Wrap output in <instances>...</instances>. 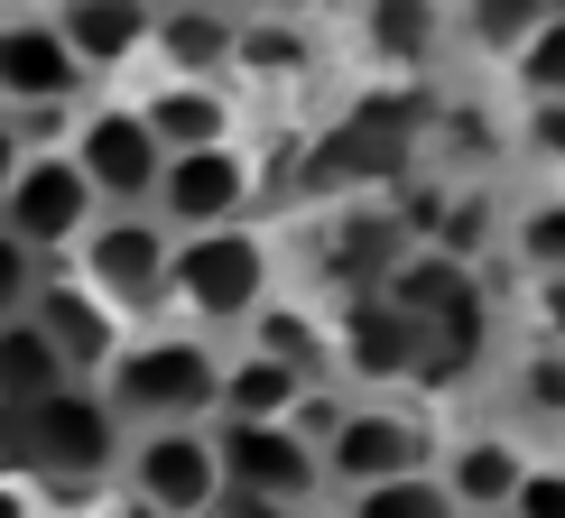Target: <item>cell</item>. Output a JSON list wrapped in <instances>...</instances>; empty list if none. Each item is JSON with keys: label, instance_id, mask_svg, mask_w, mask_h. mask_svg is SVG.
I'll return each instance as SVG.
<instances>
[{"label": "cell", "instance_id": "obj_1", "mask_svg": "<svg viewBox=\"0 0 565 518\" xmlns=\"http://www.w3.org/2000/svg\"><path fill=\"white\" fill-rule=\"evenodd\" d=\"M121 454H130V427L111 417V398L93 389V380H65L56 398L0 417V463L29 473V482H46V500H56V509H93V500H103V482L121 473Z\"/></svg>", "mask_w": 565, "mask_h": 518}, {"label": "cell", "instance_id": "obj_2", "mask_svg": "<svg viewBox=\"0 0 565 518\" xmlns=\"http://www.w3.org/2000/svg\"><path fill=\"white\" fill-rule=\"evenodd\" d=\"M111 398V417L139 427H214V398H223V352L195 334V324H139V334L111 352V370L93 380Z\"/></svg>", "mask_w": 565, "mask_h": 518}, {"label": "cell", "instance_id": "obj_3", "mask_svg": "<svg viewBox=\"0 0 565 518\" xmlns=\"http://www.w3.org/2000/svg\"><path fill=\"white\" fill-rule=\"evenodd\" d=\"M278 296V259L250 223H223V231H185L177 241V269H168V305L195 334H223V324H250L260 305Z\"/></svg>", "mask_w": 565, "mask_h": 518}, {"label": "cell", "instance_id": "obj_4", "mask_svg": "<svg viewBox=\"0 0 565 518\" xmlns=\"http://www.w3.org/2000/svg\"><path fill=\"white\" fill-rule=\"evenodd\" d=\"M168 269H177V231L158 223L149 204H139V214H103L75 241V278L130 324V334L149 315H168Z\"/></svg>", "mask_w": 565, "mask_h": 518}, {"label": "cell", "instance_id": "obj_5", "mask_svg": "<svg viewBox=\"0 0 565 518\" xmlns=\"http://www.w3.org/2000/svg\"><path fill=\"white\" fill-rule=\"evenodd\" d=\"M103 223V195L84 185V168L65 149H29L10 176V195H0V231H10L19 250L38 259H75V241Z\"/></svg>", "mask_w": 565, "mask_h": 518}, {"label": "cell", "instance_id": "obj_6", "mask_svg": "<svg viewBox=\"0 0 565 518\" xmlns=\"http://www.w3.org/2000/svg\"><path fill=\"white\" fill-rule=\"evenodd\" d=\"M65 158H75L84 185L103 195V214H139V204L158 195V168H168V149L139 121V102H84L75 130H65Z\"/></svg>", "mask_w": 565, "mask_h": 518}, {"label": "cell", "instance_id": "obj_7", "mask_svg": "<svg viewBox=\"0 0 565 518\" xmlns=\"http://www.w3.org/2000/svg\"><path fill=\"white\" fill-rule=\"evenodd\" d=\"M121 490L149 500L158 518H214V500H223L214 427H139L121 454Z\"/></svg>", "mask_w": 565, "mask_h": 518}, {"label": "cell", "instance_id": "obj_8", "mask_svg": "<svg viewBox=\"0 0 565 518\" xmlns=\"http://www.w3.org/2000/svg\"><path fill=\"white\" fill-rule=\"evenodd\" d=\"M398 473H427V417L398 408V398H371V408H343V427L324 435V482L343 490H371V482H398Z\"/></svg>", "mask_w": 565, "mask_h": 518}, {"label": "cell", "instance_id": "obj_9", "mask_svg": "<svg viewBox=\"0 0 565 518\" xmlns=\"http://www.w3.org/2000/svg\"><path fill=\"white\" fill-rule=\"evenodd\" d=\"M84 65H75V46L56 37V19H38V10H0V111H84Z\"/></svg>", "mask_w": 565, "mask_h": 518}, {"label": "cell", "instance_id": "obj_10", "mask_svg": "<svg viewBox=\"0 0 565 518\" xmlns=\"http://www.w3.org/2000/svg\"><path fill=\"white\" fill-rule=\"evenodd\" d=\"M250 195H260V176H250L242 139H232V149H185V158H168V168H158L149 214L185 241V231H223V223H242Z\"/></svg>", "mask_w": 565, "mask_h": 518}, {"label": "cell", "instance_id": "obj_11", "mask_svg": "<svg viewBox=\"0 0 565 518\" xmlns=\"http://www.w3.org/2000/svg\"><path fill=\"white\" fill-rule=\"evenodd\" d=\"M214 454H223V490H260V500H288V509H316V490H324V454L297 427L214 417Z\"/></svg>", "mask_w": 565, "mask_h": 518}, {"label": "cell", "instance_id": "obj_12", "mask_svg": "<svg viewBox=\"0 0 565 518\" xmlns=\"http://www.w3.org/2000/svg\"><path fill=\"white\" fill-rule=\"evenodd\" d=\"M29 324H38V334L65 352V370H75V380H103V370H111V352L130 343V324L111 315V305L93 296L75 269H46V278H38V296H29Z\"/></svg>", "mask_w": 565, "mask_h": 518}, {"label": "cell", "instance_id": "obj_13", "mask_svg": "<svg viewBox=\"0 0 565 518\" xmlns=\"http://www.w3.org/2000/svg\"><path fill=\"white\" fill-rule=\"evenodd\" d=\"M324 324H334V361L352 370V380H371V389L417 380V324H408V315H390V296H381V288L352 296L343 315H324Z\"/></svg>", "mask_w": 565, "mask_h": 518}, {"label": "cell", "instance_id": "obj_14", "mask_svg": "<svg viewBox=\"0 0 565 518\" xmlns=\"http://www.w3.org/2000/svg\"><path fill=\"white\" fill-rule=\"evenodd\" d=\"M56 37L75 46V65L84 75H121L130 56H149V37H158V10L149 0H56Z\"/></svg>", "mask_w": 565, "mask_h": 518}, {"label": "cell", "instance_id": "obj_15", "mask_svg": "<svg viewBox=\"0 0 565 518\" xmlns=\"http://www.w3.org/2000/svg\"><path fill=\"white\" fill-rule=\"evenodd\" d=\"M529 463H537V454H529L520 435H455V454L436 463V482L455 490L463 518H482V509H510V500H520Z\"/></svg>", "mask_w": 565, "mask_h": 518}, {"label": "cell", "instance_id": "obj_16", "mask_svg": "<svg viewBox=\"0 0 565 518\" xmlns=\"http://www.w3.org/2000/svg\"><path fill=\"white\" fill-rule=\"evenodd\" d=\"M232 37H242V19H223L214 0H195V10H158L149 56L168 65V84H223L232 75Z\"/></svg>", "mask_w": 565, "mask_h": 518}, {"label": "cell", "instance_id": "obj_17", "mask_svg": "<svg viewBox=\"0 0 565 518\" xmlns=\"http://www.w3.org/2000/svg\"><path fill=\"white\" fill-rule=\"evenodd\" d=\"M139 121L158 130V149L168 158H185V149H232V93L223 84H158L149 102H139Z\"/></svg>", "mask_w": 565, "mask_h": 518}, {"label": "cell", "instance_id": "obj_18", "mask_svg": "<svg viewBox=\"0 0 565 518\" xmlns=\"http://www.w3.org/2000/svg\"><path fill=\"white\" fill-rule=\"evenodd\" d=\"M316 389V380H297L288 361H269V352H232L223 361V398H214V417H232V427H288L297 417V398Z\"/></svg>", "mask_w": 565, "mask_h": 518}, {"label": "cell", "instance_id": "obj_19", "mask_svg": "<svg viewBox=\"0 0 565 518\" xmlns=\"http://www.w3.org/2000/svg\"><path fill=\"white\" fill-rule=\"evenodd\" d=\"M362 46L398 75H417L445 46V0H362Z\"/></svg>", "mask_w": 565, "mask_h": 518}, {"label": "cell", "instance_id": "obj_20", "mask_svg": "<svg viewBox=\"0 0 565 518\" xmlns=\"http://www.w3.org/2000/svg\"><path fill=\"white\" fill-rule=\"evenodd\" d=\"M242 334H250V352L288 361L297 380H324V361H334V324H324V315H306V305H288V296H269L260 315L242 324Z\"/></svg>", "mask_w": 565, "mask_h": 518}, {"label": "cell", "instance_id": "obj_21", "mask_svg": "<svg viewBox=\"0 0 565 518\" xmlns=\"http://www.w3.org/2000/svg\"><path fill=\"white\" fill-rule=\"evenodd\" d=\"M65 380H75V370H65V352L46 343L29 315L0 324V417H10V408H38V398H56Z\"/></svg>", "mask_w": 565, "mask_h": 518}, {"label": "cell", "instance_id": "obj_22", "mask_svg": "<svg viewBox=\"0 0 565 518\" xmlns=\"http://www.w3.org/2000/svg\"><path fill=\"white\" fill-rule=\"evenodd\" d=\"M306 65H316V46H306V29H297V19H242V37H232V75L297 84Z\"/></svg>", "mask_w": 565, "mask_h": 518}, {"label": "cell", "instance_id": "obj_23", "mask_svg": "<svg viewBox=\"0 0 565 518\" xmlns=\"http://www.w3.org/2000/svg\"><path fill=\"white\" fill-rule=\"evenodd\" d=\"M501 231H510V223H501V204H491L482 185H445V214H436V241H427V250L463 259V269H482Z\"/></svg>", "mask_w": 565, "mask_h": 518}, {"label": "cell", "instance_id": "obj_24", "mask_svg": "<svg viewBox=\"0 0 565 518\" xmlns=\"http://www.w3.org/2000/svg\"><path fill=\"white\" fill-rule=\"evenodd\" d=\"M343 518H463V509H455V490H445V482H436V463H427V473H398V482L352 490Z\"/></svg>", "mask_w": 565, "mask_h": 518}, {"label": "cell", "instance_id": "obj_25", "mask_svg": "<svg viewBox=\"0 0 565 518\" xmlns=\"http://www.w3.org/2000/svg\"><path fill=\"white\" fill-rule=\"evenodd\" d=\"M537 29H547V0H463V37L491 56H520Z\"/></svg>", "mask_w": 565, "mask_h": 518}, {"label": "cell", "instance_id": "obj_26", "mask_svg": "<svg viewBox=\"0 0 565 518\" xmlns=\"http://www.w3.org/2000/svg\"><path fill=\"white\" fill-rule=\"evenodd\" d=\"M510 75H520L529 102H565V10H547V29L510 56Z\"/></svg>", "mask_w": 565, "mask_h": 518}, {"label": "cell", "instance_id": "obj_27", "mask_svg": "<svg viewBox=\"0 0 565 518\" xmlns=\"http://www.w3.org/2000/svg\"><path fill=\"white\" fill-rule=\"evenodd\" d=\"M510 250H520L537 278H556V269H565V195H537L529 214L510 223Z\"/></svg>", "mask_w": 565, "mask_h": 518}, {"label": "cell", "instance_id": "obj_28", "mask_svg": "<svg viewBox=\"0 0 565 518\" xmlns=\"http://www.w3.org/2000/svg\"><path fill=\"white\" fill-rule=\"evenodd\" d=\"M520 408L529 417H565V343H537L520 361Z\"/></svg>", "mask_w": 565, "mask_h": 518}, {"label": "cell", "instance_id": "obj_29", "mask_svg": "<svg viewBox=\"0 0 565 518\" xmlns=\"http://www.w3.org/2000/svg\"><path fill=\"white\" fill-rule=\"evenodd\" d=\"M38 278H46V259H38V250H19L10 231H0V324H19V315H29Z\"/></svg>", "mask_w": 565, "mask_h": 518}, {"label": "cell", "instance_id": "obj_30", "mask_svg": "<svg viewBox=\"0 0 565 518\" xmlns=\"http://www.w3.org/2000/svg\"><path fill=\"white\" fill-rule=\"evenodd\" d=\"M436 139H445L455 158H473V168H491V158H501V130H491V111H482V102H455Z\"/></svg>", "mask_w": 565, "mask_h": 518}, {"label": "cell", "instance_id": "obj_31", "mask_svg": "<svg viewBox=\"0 0 565 518\" xmlns=\"http://www.w3.org/2000/svg\"><path fill=\"white\" fill-rule=\"evenodd\" d=\"M520 158H537V168L565 176V102H529L520 111Z\"/></svg>", "mask_w": 565, "mask_h": 518}, {"label": "cell", "instance_id": "obj_32", "mask_svg": "<svg viewBox=\"0 0 565 518\" xmlns=\"http://www.w3.org/2000/svg\"><path fill=\"white\" fill-rule=\"evenodd\" d=\"M510 518H565V463H529L520 500H510Z\"/></svg>", "mask_w": 565, "mask_h": 518}, {"label": "cell", "instance_id": "obj_33", "mask_svg": "<svg viewBox=\"0 0 565 518\" xmlns=\"http://www.w3.org/2000/svg\"><path fill=\"white\" fill-rule=\"evenodd\" d=\"M0 518H56V500H46V482H29V473L0 463Z\"/></svg>", "mask_w": 565, "mask_h": 518}, {"label": "cell", "instance_id": "obj_34", "mask_svg": "<svg viewBox=\"0 0 565 518\" xmlns=\"http://www.w3.org/2000/svg\"><path fill=\"white\" fill-rule=\"evenodd\" d=\"M214 518H297V509H288V500H260V490H223Z\"/></svg>", "mask_w": 565, "mask_h": 518}, {"label": "cell", "instance_id": "obj_35", "mask_svg": "<svg viewBox=\"0 0 565 518\" xmlns=\"http://www.w3.org/2000/svg\"><path fill=\"white\" fill-rule=\"evenodd\" d=\"M537 324H547V343H565V269L537 278Z\"/></svg>", "mask_w": 565, "mask_h": 518}, {"label": "cell", "instance_id": "obj_36", "mask_svg": "<svg viewBox=\"0 0 565 518\" xmlns=\"http://www.w3.org/2000/svg\"><path fill=\"white\" fill-rule=\"evenodd\" d=\"M19 158H29V130H19V111H0V195H10Z\"/></svg>", "mask_w": 565, "mask_h": 518}, {"label": "cell", "instance_id": "obj_37", "mask_svg": "<svg viewBox=\"0 0 565 518\" xmlns=\"http://www.w3.org/2000/svg\"><path fill=\"white\" fill-rule=\"evenodd\" d=\"M84 518H158V509H149V500H130V490H103Z\"/></svg>", "mask_w": 565, "mask_h": 518}, {"label": "cell", "instance_id": "obj_38", "mask_svg": "<svg viewBox=\"0 0 565 518\" xmlns=\"http://www.w3.org/2000/svg\"><path fill=\"white\" fill-rule=\"evenodd\" d=\"M149 10H195V0H149Z\"/></svg>", "mask_w": 565, "mask_h": 518}, {"label": "cell", "instance_id": "obj_39", "mask_svg": "<svg viewBox=\"0 0 565 518\" xmlns=\"http://www.w3.org/2000/svg\"><path fill=\"white\" fill-rule=\"evenodd\" d=\"M482 518H510V509H482Z\"/></svg>", "mask_w": 565, "mask_h": 518}, {"label": "cell", "instance_id": "obj_40", "mask_svg": "<svg viewBox=\"0 0 565 518\" xmlns=\"http://www.w3.org/2000/svg\"><path fill=\"white\" fill-rule=\"evenodd\" d=\"M547 10H565V0H547Z\"/></svg>", "mask_w": 565, "mask_h": 518}, {"label": "cell", "instance_id": "obj_41", "mask_svg": "<svg viewBox=\"0 0 565 518\" xmlns=\"http://www.w3.org/2000/svg\"><path fill=\"white\" fill-rule=\"evenodd\" d=\"M556 195H565V176H556Z\"/></svg>", "mask_w": 565, "mask_h": 518}, {"label": "cell", "instance_id": "obj_42", "mask_svg": "<svg viewBox=\"0 0 565 518\" xmlns=\"http://www.w3.org/2000/svg\"><path fill=\"white\" fill-rule=\"evenodd\" d=\"M297 518H316V509H297Z\"/></svg>", "mask_w": 565, "mask_h": 518}]
</instances>
